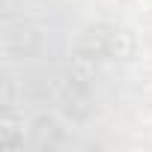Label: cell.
Here are the masks:
<instances>
[{
	"label": "cell",
	"instance_id": "cell-1",
	"mask_svg": "<svg viewBox=\"0 0 152 152\" xmlns=\"http://www.w3.org/2000/svg\"><path fill=\"white\" fill-rule=\"evenodd\" d=\"M3 48L12 60H27L36 57L42 48V33L27 24V21H6V33H3Z\"/></svg>",
	"mask_w": 152,
	"mask_h": 152
},
{
	"label": "cell",
	"instance_id": "cell-2",
	"mask_svg": "<svg viewBox=\"0 0 152 152\" xmlns=\"http://www.w3.org/2000/svg\"><path fill=\"white\" fill-rule=\"evenodd\" d=\"M27 137H30V143L33 146H39V149H57L63 140H66V134H63V128H60V122L54 119V116H36L33 122H30V128H27Z\"/></svg>",
	"mask_w": 152,
	"mask_h": 152
},
{
	"label": "cell",
	"instance_id": "cell-3",
	"mask_svg": "<svg viewBox=\"0 0 152 152\" xmlns=\"http://www.w3.org/2000/svg\"><path fill=\"white\" fill-rule=\"evenodd\" d=\"M107 39H110V30L107 27H87L78 39V48H75V54H84V57H104L107 54Z\"/></svg>",
	"mask_w": 152,
	"mask_h": 152
},
{
	"label": "cell",
	"instance_id": "cell-4",
	"mask_svg": "<svg viewBox=\"0 0 152 152\" xmlns=\"http://www.w3.org/2000/svg\"><path fill=\"white\" fill-rule=\"evenodd\" d=\"M24 143V125L18 122L15 110L3 116V128H0V146L3 149H18Z\"/></svg>",
	"mask_w": 152,
	"mask_h": 152
},
{
	"label": "cell",
	"instance_id": "cell-5",
	"mask_svg": "<svg viewBox=\"0 0 152 152\" xmlns=\"http://www.w3.org/2000/svg\"><path fill=\"white\" fill-rule=\"evenodd\" d=\"M107 54L116 57V60H128V57L134 54V36H131L128 30L113 27V30H110V39H107Z\"/></svg>",
	"mask_w": 152,
	"mask_h": 152
},
{
	"label": "cell",
	"instance_id": "cell-6",
	"mask_svg": "<svg viewBox=\"0 0 152 152\" xmlns=\"http://www.w3.org/2000/svg\"><path fill=\"white\" fill-rule=\"evenodd\" d=\"M21 99H24V87H21L15 78H6V84H3V110L12 113Z\"/></svg>",
	"mask_w": 152,
	"mask_h": 152
}]
</instances>
